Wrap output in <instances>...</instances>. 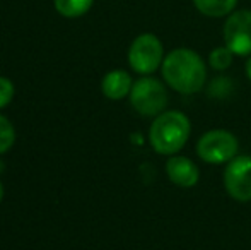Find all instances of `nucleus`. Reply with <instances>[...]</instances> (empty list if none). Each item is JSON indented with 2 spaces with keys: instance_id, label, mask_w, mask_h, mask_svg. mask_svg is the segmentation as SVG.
<instances>
[{
  "instance_id": "obj_1",
  "label": "nucleus",
  "mask_w": 251,
  "mask_h": 250,
  "mask_svg": "<svg viewBox=\"0 0 251 250\" xmlns=\"http://www.w3.org/2000/svg\"><path fill=\"white\" fill-rule=\"evenodd\" d=\"M161 69L168 86L181 94L199 93L207 81V65L203 58L190 48L169 52L162 60Z\"/></svg>"
},
{
  "instance_id": "obj_2",
  "label": "nucleus",
  "mask_w": 251,
  "mask_h": 250,
  "mask_svg": "<svg viewBox=\"0 0 251 250\" xmlns=\"http://www.w3.org/2000/svg\"><path fill=\"white\" fill-rule=\"evenodd\" d=\"M190 132H192V125L185 113L176 110L162 111L154 118L151 125L149 142L155 153L173 156L185 147Z\"/></svg>"
},
{
  "instance_id": "obj_3",
  "label": "nucleus",
  "mask_w": 251,
  "mask_h": 250,
  "mask_svg": "<svg viewBox=\"0 0 251 250\" xmlns=\"http://www.w3.org/2000/svg\"><path fill=\"white\" fill-rule=\"evenodd\" d=\"M130 103L133 110L142 117L161 115L168 105V91L164 84L155 77H140L133 83L130 91Z\"/></svg>"
},
{
  "instance_id": "obj_4",
  "label": "nucleus",
  "mask_w": 251,
  "mask_h": 250,
  "mask_svg": "<svg viewBox=\"0 0 251 250\" xmlns=\"http://www.w3.org/2000/svg\"><path fill=\"white\" fill-rule=\"evenodd\" d=\"M200 160L210 165H222L234 160L238 154V139L229 130L214 129L205 132L197 144Z\"/></svg>"
},
{
  "instance_id": "obj_5",
  "label": "nucleus",
  "mask_w": 251,
  "mask_h": 250,
  "mask_svg": "<svg viewBox=\"0 0 251 250\" xmlns=\"http://www.w3.org/2000/svg\"><path fill=\"white\" fill-rule=\"evenodd\" d=\"M164 48L155 34L144 33L132 41L128 48V63L137 74L149 76L162 65Z\"/></svg>"
},
{
  "instance_id": "obj_6",
  "label": "nucleus",
  "mask_w": 251,
  "mask_h": 250,
  "mask_svg": "<svg viewBox=\"0 0 251 250\" xmlns=\"http://www.w3.org/2000/svg\"><path fill=\"white\" fill-rule=\"evenodd\" d=\"M224 43L234 55H251V10L229 14L224 24Z\"/></svg>"
},
{
  "instance_id": "obj_7",
  "label": "nucleus",
  "mask_w": 251,
  "mask_h": 250,
  "mask_svg": "<svg viewBox=\"0 0 251 250\" xmlns=\"http://www.w3.org/2000/svg\"><path fill=\"white\" fill-rule=\"evenodd\" d=\"M224 185L227 194L239 202L251 200V158L236 156L224 170Z\"/></svg>"
},
{
  "instance_id": "obj_8",
  "label": "nucleus",
  "mask_w": 251,
  "mask_h": 250,
  "mask_svg": "<svg viewBox=\"0 0 251 250\" xmlns=\"http://www.w3.org/2000/svg\"><path fill=\"white\" fill-rule=\"evenodd\" d=\"M166 173H168V178L173 184L183 189L195 187L200 178L199 168H197V165L190 158L175 156V154L166 163Z\"/></svg>"
},
{
  "instance_id": "obj_9",
  "label": "nucleus",
  "mask_w": 251,
  "mask_h": 250,
  "mask_svg": "<svg viewBox=\"0 0 251 250\" xmlns=\"http://www.w3.org/2000/svg\"><path fill=\"white\" fill-rule=\"evenodd\" d=\"M132 77L126 70L116 69L108 72L101 81V91L108 100L118 101L123 100L125 96H128L132 91Z\"/></svg>"
},
{
  "instance_id": "obj_10",
  "label": "nucleus",
  "mask_w": 251,
  "mask_h": 250,
  "mask_svg": "<svg viewBox=\"0 0 251 250\" xmlns=\"http://www.w3.org/2000/svg\"><path fill=\"white\" fill-rule=\"evenodd\" d=\"M193 5L207 17H224L234 12L238 0H193Z\"/></svg>"
},
{
  "instance_id": "obj_11",
  "label": "nucleus",
  "mask_w": 251,
  "mask_h": 250,
  "mask_svg": "<svg viewBox=\"0 0 251 250\" xmlns=\"http://www.w3.org/2000/svg\"><path fill=\"white\" fill-rule=\"evenodd\" d=\"M94 0H55V9L63 17H80L93 7Z\"/></svg>"
},
{
  "instance_id": "obj_12",
  "label": "nucleus",
  "mask_w": 251,
  "mask_h": 250,
  "mask_svg": "<svg viewBox=\"0 0 251 250\" xmlns=\"http://www.w3.org/2000/svg\"><path fill=\"white\" fill-rule=\"evenodd\" d=\"M232 57H234V54L224 45V47H217L210 52V55H208V63H210V67L215 70H226L232 63Z\"/></svg>"
},
{
  "instance_id": "obj_13",
  "label": "nucleus",
  "mask_w": 251,
  "mask_h": 250,
  "mask_svg": "<svg viewBox=\"0 0 251 250\" xmlns=\"http://www.w3.org/2000/svg\"><path fill=\"white\" fill-rule=\"evenodd\" d=\"M16 142V130L10 120L3 115H0V154L7 153Z\"/></svg>"
},
{
  "instance_id": "obj_14",
  "label": "nucleus",
  "mask_w": 251,
  "mask_h": 250,
  "mask_svg": "<svg viewBox=\"0 0 251 250\" xmlns=\"http://www.w3.org/2000/svg\"><path fill=\"white\" fill-rule=\"evenodd\" d=\"M14 93L16 89H14L12 81L0 76V110L10 105V101L14 100Z\"/></svg>"
},
{
  "instance_id": "obj_15",
  "label": "nucleus",
  "mask_w": 251,
  "mask_h": 250,
  "mask_svg": "<svg viewBox=\"0 0 251 250\" xmlns=\"http://www.w3.org/2000/svg\"><path fill=\"white\" fill-rule=\"evenodd\" d=\"M246 76H248V79L251 81V55H250L248 62H246Z\"/></svg>"
},
{
  "instance_id": "obj_16",
  "label": "nucleus",
  "mask_w": 251,
  "mask_h": 250,
  "mask_svg": "<svg viewBox=\"0 0 251 250\" xmlns=\"http://www.w3.org/2000/svg\"><path fill=\"white\" fill-rule=\"evenodd\" d=\"M2 199H3V185H2V182H0V202H2Z\"/></svg>"
}]
</instances>
